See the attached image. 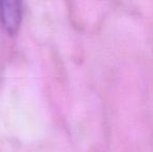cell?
<instances>
[{
	"label": "cell",
	"mask_w": 153,
	"mask_h": 152,
	"mask_svg": "<svg viewBox=\"0 0 153 152\" xmlns=\"http://www.w3.org/2000/svg\"><path fill=\"white\" fill-rule=\"evenodd\" d=\"M0 19L5 30L15 35L22 21V0H0Z\"/></svg>",
	"instance_id": "1"
}]
</instances>
